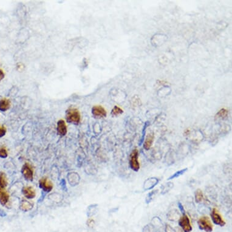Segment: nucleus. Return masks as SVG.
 Masks as SVG:
<instances>
[{
	"instance_id": "obj_1",
	"label": "nucleus",
	"mask_w": 232,
	"mask_h": 232,
	"mask_svg": "<svg viewBox=\"0 0 232 232\" xmlns=\"http://www.w3.org/2000/svg\"><path fill=\"white\" fill-rule=\"evenodd\" d=\"M66 118L68 122L77 125L80 121V114L77 109L71 107L67 110Z\"/></svg>"
},
{
	"instance_id": "obj_2",
	"label": "nucleus",
	"mask_w": 232,
	"mask_h": 232,
	"mask_svg": "<svg viewBox=\"0 0 232 232\" xmlns=\"http://www.w3.org/2000/svg\"><path fill=\"white\" fill-rule=\"evenodd\" d=\"M200 230L206 232H211L213 231V225L207 216H202L200 217L197 221Z\"/></svg>"
},
{
	"instance_id": "obj_3",
	"label": "nucleus",
	"mask_w": 232,
	"mask_h": 232,
	"mask_svg": "<svg viewBox=\"0 0 232 232\" xmlns=\"http://www.w3.org/2000/svg\"><path fill=\"white\" fill-rule=\"evenodd\" d=\"M138 151L137 149H134L132 150L129 157V165L131 168L137 171L140 169V163L138 162Z\"/></svg>"
},
{
	"instance_id": "obj_4",
	"label": "nucleus",
	"mask_w": 232,
	"mask_h": 232,
	"mask_svg": "<svg viewBox=\"0 0 232 232\" xmlns=\"http://www.w3.org/2000/svg\"><path fill=\"white\" fill-rule=\"evenodd\" d=\"M179 225L184 232H190L192 230V226L189 218L185 214H183V216L179 219Z\"/></svg>"
},
{
	"instance_id": "obj_5",
	"label": "nucleus",
	"mask_w": 232,
	"mask_h": 232,
	"mask_svg": "<svg viewBox=\"0 0 232 232\" xmlns=\"http://www.w3.org/2000/svg\"><path fill=\"white\" fill-rule=\"evenodd\" d=\"M211 218L214 224L223 227L225 225V222L223 220L221 215L216 208H213L210 214Z\"/></svg>"
},
{
	"instance_id": "obj_6",
	"label": "nucleus",
	"mask_w": 232,
	"mask_h": 232,
	"mask_svg": "<svg viewBox=\"0 0 232 232\" xmlns=\"http://www.w3.org/2000/svg\"><path fill=\"white\" fill-rule=\"evenodd\" d=\"M21 172L22 174L23 177L27 180H32L33 178V170L32 166L29 163H25L22 169Z\"/></svg>"
},
{
	"instance_id": "obj_7",
	"label": "nucleus",
	"mask_w": 232,
	"mask_h": 232,
	"mask_svg": "<svg viewBox=\"0 0 232 232\" xmlns=\"http://www.w3.org/2000/svg\"><path fill=\"white\" fill-rule=\"evenodd\" d=\"M39 187L44 191L49 192L53 188V184L52 183L47 179L46 177H43L39 180Z\"/></svg>"
},
{
	"instance_id": "obj_8",
	"label": "nucleus",
	"mask_w": 232,
	"mask_h": 232,
	"mask_svg": "<svg viewBox=\"0 0 232 232\" xmlns=\"http://www.w3.org/2000/svg\"><path fill=\"white\" fill-rule=\"evenodd\" d=\"M92 113L95 118H103L106 116V111L104 107L98 105L94 106L92 109Z\"/></svg>"
},
{
	"instance_id": "obj_9",
	"label": "nucleus",
	"mask_w": 232,
	"mask_h": 232,
	"mask_svg": "<svg viewBox=\"0 0 232 232\" xmlns=\"http://www.w3.org/2000/svg\"><path fill=\"white\" fill-rule=\"evenodd\" d=\"M57 134L61 137L64 136L67 133V126L63 120H60L57 123Z\"/></svg>"
},
{
	"instance_id": "obj_10",
	"label": "nucleus",
	"mask_w": 232,
	"mask_h": 232,
	"mask_svg": "<svg viewBox=\"0 0 232 232\" xmlns=\"http://www.w3.org/2000/svg\"><path fill=\"white\" fill-rule=\"evenodd\" d=\"M22 193L25 197L29 199H33L36 194L35 191L31 186H24L22 189Z\"/></svg>"
},
{
	"instance_id": "obj_11",
	"label": "nucleus",
	"mask_w": 232,
	"mask_h": 232,
	"mask_svg": "<svg viewBox=\"0 0 232 232\" xmlns=\"http://www.w3.org/2000/svg\"><path fill=\"white\" fill-rule=\"evenodd\" d=\"M9 195L4 188H0V203L2 205H5L9 201Z\"/></svg>"
},
{
	"instance_id": "obj_12",
	"label": "nucleus",
	"mask_w": 232,
	"mask_h": 232,
	"mask_svg": "<svg viewBox=\"0 0 232 232\" xmlns=\"http://www.w3.org/2000/svg\"><path fill=\"white\" fill-rule=\"evenodd\" d=\"M154 141V135L152 133H149L148 134L145 141L143 144V148L146 150H149L151 146H152V142Z\"/></svg>"
},
{
	"instance_id": "obj_13",
	"label": "nucleus",
	"mask_w": 232,
	"mask_h": 232,
	"mask_svg": "<svg viewBox=\"0 0 232 232\" xmlns=\"http://www.w3.org/2000/svg\"><path fill=\"white\" fill-rule=\"evenodd\" d=\"M10 102L7 98H2L0 100V111H6L10 108Z\"/></svg>"
},
{
	"instance_id": "obj_14",
	"label": "nucleus",
	"mask_w": 232,
	"mask_h": 232,
	"mask_svg": "<svg viewBox=\"0 0 232 232\" xmlns=\"http://www.w3.org/2000/svg\"><path fill=\"white\" fill-rule=\"evenodd\" d=\"M33 204L32 202H29L26 200H23L21 203L20 208L24 211H27L31 210L33 208Z\"/></svg>"
},
{
	"instance_id": "obj_15",
	"label": "nucleus",
	"mask_w": 232,
	"mask_h": 232,
	"mask_svg": "<svg viewBox=\"0 0 232 232\" xmlns=\"http://www.w3.org/2000/svg\"><path fill=\"white\" fill-rule=\"evenodd\" d=\"M7 185V180L6 176L4 172H0V187L1 188H4Z\"/></svg>"
},
{
	"instance_id": "obj_16",
	"label": "nucleus",
	"mask_w": 232,
	"mask_h": 232,
	"mask_svg": "<svg viewBox=\"0 0 232 232\" xmlns=\"http://www.w3.org/2000/svg\"><path fill=\"white\" fill-rule=\"evenodd\" d=\"M203 199V195L202 191L200 189H197L196 193H195V200H196V202L197 203H199Z\"/></svg>"
},
{
	"instance_id": "obj_17",
	"label": "nucleus",
	"mask_w": 232,
	"mask_h": 232,
	"mask_svg": "<svg viewBox=\"0 0 232 232\" xmlns=\"http://www.w3.org/2000/svg\"><path fill=\"white\" fill-rule=\"evenodd\" d=\"M122 113H123V110L117 106H115L113 108V109L112 110V112H111V114L114 115H120Z\"/></svg>"
},
{
	"instance_id": "obj_18",
	"label": "nucleus",
	"mask_w": 232,
	"mask_h": 232,
	"mask_svg": "<svg viewBox=\"0 0 232 232\" xmlns=\"http://www.w3.org/2000/svg\"><path fill=\"white\" fill-rule=\"evenodd\" d=\"M187 170V168H185V169H183L180 171H178L177 172H175L172 176H171V177H169L168 179H174V178H176V177H178L179 176L183 174Z\"/></svg>"
},
{
	"instance_id": "obj_19",
	"label": "nucleus",
	"mask_w": 232,
	"mask_h": 232,
	"mask_svg": "<svg viewBox=\"0 0 232 232\" xmlns=\"http://www.w3.org/2000/svg\"><path fill=\"white\" fill-rule=\"evenodd\" d=\"M7 151L5 148H0V157L1 158H6L7 157Z\"/></svg>"
},
{
	"instance_id": "obj_20",
	"label": "nucleus",
	"mask_w": 232,
	"mask_h": 232,
	"mask_svg": "<svg viewBox=\"0 0 232 232\" xmlns=\"http://www.w3.org/2000/svg\"><path fill=\"white\" fill-rule=\"evenodd\" d=\"M143 232H155L154 230V228L151 227L150 225H148L146 227H145Z\"/></svg>"
},
{
	"instance_id": "obj_21",
	"label": "nucleus",
	"mask_w": 232,
	"mask_h": 232,
	"mask_svg": "<svg viewBox=\"0 0 232 232\" xmlns=\"http://www.w3.org/2000/svg\"><path fill=\"white\" fill-rule=\"evenodd\" d=\"M6 133V128L2 125H0V137H3L5 135Z\"/></svg>"
},
{
	"instance_id": "obj_22",
	"label": "nucleus",
	"mask_w": 232,
	"mask_h": 232,
	"mask_svg": "<svg viewBox=\"0 0 232 232\" xmlns=\"http://www.w3.org/2000/svg\"><path fill=\"white\" fill-rule=\"evenodd\" d=\"M227 115V111L226 110H225V109H222V110H220V111L218 112V114H217V115L219 116V117H225Z\"/></svg>"
},
{
	"instance_id": "obj_23",
	"label": "nucleus",
	"mask_w": 232,
	"mask_h": 232,
	"mask_svg": "<svg viewBox=\"0 0 232 232\" xmlns=\"http://www.w3.org/2000/svg\"><path fill=\"white\" fill-rule=\"evenodd\" d=\"M4 76H5V75H4L3 70L0 69V81H1L4 78Z\"/></svg>"
}]
</instances>
